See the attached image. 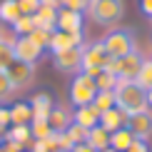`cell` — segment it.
Instances as JSON below:
<instances>
[{"label":"cell","mask_w":152,"mask_h":152,"mask_svg":"<svg viewBox=\"0 0 152 152\" xmlns=\"http://www.w3.org/2000/svg\"><path fill=\"white\" fill-rule=\"evenodd\" d=\"M112 92H115V105L125 115H135V112L147 110V90L137 80H117Z\"/></svg>","instance_id":"obj_1"},{"label":"cell","mask_w":152,"mask_h":152,"mask_svg":"<svg viewBox=\"0 0 152 152\" xmlns=\"http://www.w3.org/2000/svg\"><path fill=\"white\" fill-rule=\"evenodd\" d=\"M87 15L102 28H115L125 18V0H90Z\"/></svg>","instance_id":"obj_2"},{"label":"cell","mask_w":152,"mask_h":152,"mask_svg":"<svg viewBox=\"0 0 152 152\" xmlns=\"http://www.w3.org/2000/svg\"><path fill=\"white\" fill-rule=\"evenodd\" d=\"M135 28H110V33L102 37V45L110 58H125V55L137 50V37Z\"/></svg>","instance_id":"obj_3"},{"label":"cell","mask_w":152,"mask_h":152,"mask_svg":"<svg viewBox=\"0 0 152 152\" xmlns=\"http://www.w3.org/2000/svg\"><path fill=\"white\" fill-rule=\"evenodd\" d=\"M110 55H107V50L102 45V40L100 42H87V45H82V72L95 77L97 72H102L110 67Z\"/></svg>","instance_id":"obj_4"},{"label":"cell","mask_w":152,"mask_h":152,"mask_svg":"<svg viewBox=\"0 0 152 152\" xmlns=\"http://www.w3.org/2000/svg\"><path fill=\"white\" fill-rule=\"evenodd\" d=\"M97 95V85H95V77L85 72H77L72 75V82H70V102L75 107H82V105H90Z\"/></svg>","instance_id":"obj_5"},{"label":"cell","mask_w":152,"mask_h":152,"mask_svg":"<svg viewBox=\"0 0 152 152\" xmlns=\"http://www.w3.org/2000/svg\"><path fill=\"white\" fill-rule=\"evenodd\" d=\"M142 60L145 58L140 55V50H135V53L125 55V58H112L107 70L115 72L117 80H135L137 72H140V67H142Z\"/></svg>","instance_id":"obj_6"},{"label":"cell","mask_w":152,"mask_h":152,"mask_svg":"<svg viewBox=\"0 0 152 152\" xmlns=\"http://www.w3.org/2000/svg\"><path fill=\"white\" fill-rule=\"evenodd\" d=\"M85 45V42H82ZM82 45L70 48V50H60V53H53V65L58 72L65 75H77L82 72Z\"/></svg>","instance_id":"obj_7"},{"label":"cell","mask_w":152,"mask_h":152,"mask_svg":"<svg viewBox=\"0 0 152 152\" xmlns=\"http://www.w3.org/2000/svg\"><path fill=\"white\" fill-rule=\"evenodd\" d=\"M5 72H8V77H10L15 90H25V87H30L33 80H35V65L23 62V60H15Z\"/></svg>","instance_id":"obj_8"},{"label":"cell","mask_w":152,"mask_h":152,"mask_svg":"<svg viewBox=\"0 0 152 152\" xmlns=\"http://www.w3.org/2000/svg\"><path fill=\"white\" fill-rule=\"evenodd\" d=\"M125 127H127L137 140H150L152 137V110L147 107V110H142V112L127 115V125H125Z\"/></svg>","instance_id":"obj_9"},{"label":"cell","mask_w":152,"mask_h":152,"mask_svg":"<svg viewBox=\"0 0 152 152\" xmlns=\"http://www.w3.org/2000/svg\"><path fill=\"white\" fill-rule=\"evenodd\" d=\"M12 48H15V60L30 62V65H35V62L40 60V55H42V48L37 45V42H35L30 35L15 37V40H12Z\"/></svg>","instance_id":"obj_10"},{"label":"cell","mask_w":152,"mask_h":152,"mask_svg":"<svg viewBox=\"0 0 152 152\" xmlns=\"http://www.w3.org/2000/svg\"><path fill=\"white\" fill-rule=\"evenodd\" d=\"M55 30H65V33H82V12L60 8L58 20H55Z\"/></svg>","instance_id":"obj_11"},{"label":"cell","mask_w":152,"mask_h":152,"mask_svg":"<svg viewBox=\"0 0 152 152\" xmlns=\"http://www.w3.org/2000/svg\"><path fill=\"white\" fill-rule=\"evenodd\" d=\"M85 42L82 33H65V30H55L53 33V40H50V50L53 53H60V50H70V48H77Z\"/></svg>","instance_id":"obj_12"},{"label":"cell","mask_w":152,"mask_h":152,"mask_svg":"<svg viewBox=\"0 0 152 152\" xmlns=\"http://www.w3.org/2000/svg\"><path fill=\"white\" fill-rule=\"evenodd\" d=\"M100 125H102L107 132H115V130H120V127L127 125V115L115 105V107H110V110L100 112Z\"/></svg>","instance_id":"obj_13"},{"label":"cell","mask_w":152,"mask_h":152,"mask_svg":"<svg viewBox=\"0 0 152 152\" xmlns=\"http://www.w3.org/2000/svg\"><path fill=\"white\" fill-rule=\"evenodd\" d=\"M53 97H50L48 92H40V95H35L33 100H30V110H33V120H48L50 117V112H53Z\"/></svg>","instance_id":"obj_14"},{"label":"cell","mask_w":152,"mask_h":152,"mask_svg":"<svg viewBox=\"0 0 152 152\" xmlns=\"http://www.w3.org/2000/svg\"><path fill=\"white\" fill-rule=\"evenodd\" d=\"M72 122L82 125L85 130H92L95 125H100V112L92 107V102L90 105H82V107H77V110L72 112Z\"/></svg>","instance_id":"obj_15"},{"label":"cell","mask_w":152,"mask_h":152,"mask_svg":"<svg viewBox=\"0 0 152 152\" xmlns=\"http://www.w3.org/2000/svg\"><path fill=\"white\" fill-rule=\"evenodd\" d=\"M48 122H50V127H53V132H65L72 125V115L65 110V107L55 105L53 112H50V117H48Z\"/></svg>","instance_id":"obj_16"},{"label":"cell","mask_w":152,"mask_h":152,"mask_svg":"<svg viewBox=\"0 0 152 152\" xmlns=\"http://www.w3.org/2000/svg\"><path fill=\"white\" fill-rule=\"evenodd\" d=\"M95 152H100V150H107L110 147V132H107L102 125H95L92 130H87V140H85Z\"/></svg>","instance_id":"obj_17"},{"label":"cell","mask_w":152,"mask_h":152,"mask_svg":"<svg viewBox=\"0 0 152 152\" xmlns=\"http://www.w3.org/2000/svg\"><path fill=\"white\" fill-rule=\"evenodd\" d=\"M55 20H58V10L48 8V5H40L33 15L35 28H42V30H55Z\"/></svg>","instance_id":"obj_18"},{"label":"cell","mask_w":152,"mask_h":152,"mask_svg":"<svg viewBox=\"0 0 152 152\" xmlns=\"http://www.w3.org/2000/svg\"><path fill=\"white\" fill-rule=\"evenodd\" d=\"M135 140H137V137L132 135L127 127H120V130H115V132H110V147L117 150V152L130 150V145L135 142Z\"/></svg>","instance_id":"obj_19"},{"label":"cell","mask_w":152,"mask_h":152,"mask_svg":"<svg viewBox=\"0 0 152 152\" xmlns=\"http://www.w3.org/2000/svg\"><path fill=\"white\" fill-rule=\"evenodd\" d=\"M10 110V125H30L33 122V110H30V102H15Z\"/></svg>","instance_id":"obj_20"},{"label":"cell","mask_w":152,"mask_h":152,"mask_svg":"<svg viewBox=\"0 0 152 152\" xmlns=\"http://www.w3.org/2000/svg\"><path fill=\"white\" fill-rule=\"evenodd\" d=\"M5 140L8 142H18V145H33V132H30V125H12V127L5 132Z\"/></svg>","instance_id":"obj_21"},{"label":"cell","mask_w":152,"mask_h":152,"mask_svg":"<svg viewBox=\"0 0 152 152\" xmlns=\"http://www.w3.org/2000/svg\"><path fill=\"white\" fill-rule=\"evenodd\" d=\"M20 15L23 12H20V8H18V0H0V20L3 23L12 25Z\"/></svg>","instance_id":"obj_22"},{"label":"cell","mask_w":152,"mask_h":152,"mask_svg":"<svg viewBox=\"0 0 152 152\" xmlns=\"http://www.w3.org/2000/svg\"><path fill=\"white\" fill-rule=\"evenodd\" d=\"M12 62H15V48H12V40L0 37V70H8Z\"/></svg>","instance_id":"obj_23"},{"label":"cell","mask_w":152,"mask_h":152,"mask_svg":"<svg viewBox=\"0 0 152 152\" xmlns=\"http://www.w3.org/2000/svg\"><path fill=\"white\" fill-rule=\"evenodd\" d=\"M92 107L97 112H105V110H110V107H115V92L112 90H97V95H95V100H92Z\"/></svg>","instance_id":"obj_24"},{"label":"cell","mask_w":152,"mask_h":152,"mask_svg":"<svg viewBox=\"0 0 152 152\" xmlns=\"http://www.w3.org/2000/svg\"><path fill=\"white\" fill-rule=\"evenodd\" d=\"M35 30V23H33V15H20L15 23H12V33L18 37H25Z\"/></svg>","instance_id":"obj_25"},{"label":"cell","mask_w":152,"mask_h":152,"mask_svg":"<svg viewBox=\"0 0 152 152\" xmlns=\"http://www.w3.org/2000/svg\"><path fill=\"white\" fill-rule=\"evenodd\" d=\"M95 85H97V90H115L117 85V75L110 72V70H102L95 75Z\"/></svg>","instance_id":"obj_26"},{"label":"cell","mask_w":152,"mask_h":152,"mask_svg":"<svg viewBox=\"0 0 152 152\" xmlns=\"http://www.w3.org/2000/svg\"><path fill=\"white\" fill-rule=\"evenodd\" d=\"M30 132H33V140H45V137L53 135V127H50L48 120H33L30 122Z\"/></svg>","instance_id":"obj_27"},{"label":"cell","mask_w":152,"mask_h":152,"mask_svg":"<svg viewBox=\"0 0 152 152\" xmlns=\"http://www.w3.org/2000/svg\"><path fill=\"white\" fill-rule=\"evenodd\" d=\"M135 80L140 82L145 90H150V87H152V58L150 60H142V67H140V72H137Z\"/></svg>","instance_id":"obj_28"},{"label":"cell","mask_w":152,"mask_h":152,"mask_svg":"<svg viewBox=\"0 0 152 152\" xmlns=\"http://www.w3.org/2000/svg\"><path fill=\"white\" fill-rule=\"evenodd\" d=\"M12 95H15V87H12V82H10V77H8V72L0 70V105L8 102Z\"/></svg>","instance_id":"obj_29"},{"label":"cell","mask_w":152,"mask_h":152,"mask_svg":"<svg viewBox=\"0 0 152 152\" xmlns=\"http://www.w3.org/2000/svg\"><path fill=\"white\" fill-rule=\"evenodd\" d=\"M65 135L72 140V145H80V142H85V140H87V130L82 127V125H77V122H72L70 127L65 130Z\"/></svg>","instance_id":"obj_30"},{"label":"cell","mask_w":152,"mask_h":152,"mask_svg":"<svg viewBox=\"0 0 152 152\" xmlns=\"http://www.w3.org/2000/svg\"><path fill=\"white\" fill-rule=\"evenodd\" d=\"M53 33H55V30H42V28H35L33 33H30V37H33V40L37 42V45H40L42 50H45V48H50V40H53Z\"/></svg>","instance_id":"obj_31"},{"label":"cell","mask_w":152,"mask_h":152,"mask_svg":"<svg viewBox=\"0 0 152 152\" xmlns=\"http://www.w3.org/2000/svg\"><path fill=\"white\" fill-rule=\"evenodd\" d=\"M87 3H90V0H60V8H67V10H75V12H85Z\"/></svg>","instance_id":"obj_32"},{"label":"cell","mask_w":152,"mask_h":152,"mask_svg":"<svg viewBox=\"0 0 152 152\" xmlns=\"http://www.w3.org/2000/svg\"><path fill=\"white\" fill-rule=\"evenodd\" d=\"M18 8L23 15H35V10L40 8V0H18Z\"/></svg>","instance_id":"obj_33"},{"label":"cell","mask_w":152,"mask_h":152,"mask_svg":"<svg viewBox=\"0 0 152 152\" xmlns=\"http://www.w3.org/2000/svg\"><path fill=\"white\" fill-rule=\"evenodd\" d=\"M125 152H150V140H135Z\"/></svg>","instance_id":"obj_34"},{"label":"cell","mask_w":152,"mask_h":152,"mask_svg":"<svg viewBox=\"0 0 152 152\" xmlns=\"http://www.w3.org/2000/svg\"><path fill=\"white\" fill-rule=\"evenodd\" d=\"M0 152H23V145H18V142H8V140H5L3 145H0Z\"/></svg>","instance_id":"obj_35"},{"label":"cell","mask_w":152,"mask_h":152,"mask_svg":"<svg viewBox=\"0 0 152 152\" xmlns=\"http://www.w3.org/2000/svg\"><path fill=\"white\" fill-rule=\"evenodd\" d=\"M140 10L152 20V0H140Z\"/></svg>","instance_id":"obj_36"},{"label":"cell","mask_w":152,"mask_h":152,"mask_svg":"<svg viewBox=\"0 0 152 152\" xmlns=\"http://www.w3.org/2000/svg\"><path fill=\"white\" fill-rule=\"evenodd\" d=\"M72 152H95V150L87 142H80V145H75V147H72Z\"/></svg>","instance_id":"obj_37"},{"label":"cell","mask_w":152,"mask_h":152,"mask_svg":"<svg viewBox=\"0 0 152 152\" xmlns=\"http://www.w3.org/2000/svg\"><path fill=\"white\" fill-rule=\"evenodd\" d=\"M147 107H150V110H152V87H150V90H147Z\"/></svg>","instance_id":"obj_38"},{"label":"cell","mask_w":152,"mask_h":152,"mask_svg":"<svg viewBox=\"0 0 152 152\" xmlns=\"http://www.w3.org/2000/svg\"><path fill=\"white\" fill-rule=\"evenodd\" d=\"M100 152H117V150H112V147H107V150H100Z\"/></svg>","instance_id":"obj_39"},{"label":"cell","mask_w":152,"mask_h":152,"mask_svg":"<svg viewBox=\"0 0 152 152\" xmlns=\"http://www.w3.org/2000/svg\"><path fill=\"white\" fill-rule=\"evenodd\" d=\"M62 152H72V150H62Z\"/></svg>","instance_id":"obj_40"},{"label":"cell","mask_w":152,"mask_h":152,"mask_svg":"<svg viewBox=\"0 0 152 152\" xmlns=\"http://www.w3.org/2000/svg\"><path fill=\"white\" fill-rule=\"evenodd\" d=\"M0 145H3V140H0Z\"/></svg>","instance_id":"obj_41"},{"label":"cell","mask_w":152,"mask_h":152,"mask_svg":"<svg viewBox=\"0 0 152 152\" xmlns=\"http://www.w3.org/2000/svg\"><path fill=\"white\" fill-rule=\"evenodd\" d=\"M0 37H3V35H0Z\"/></svg>","instance_id":"obj_42"}]
</instances>
